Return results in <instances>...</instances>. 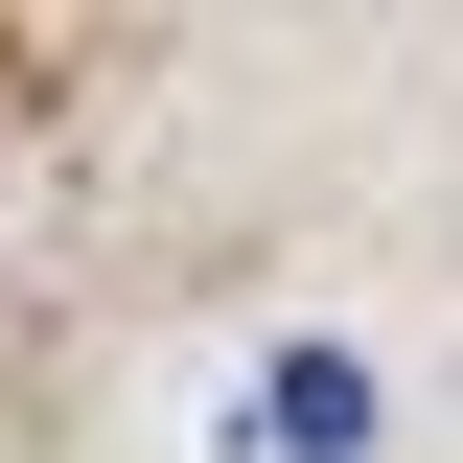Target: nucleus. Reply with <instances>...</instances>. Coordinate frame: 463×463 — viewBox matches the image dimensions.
Wrapping results in <instances>:
<instances>
[{
	"mask_svg": "<svg viewBox=\"0 0 463 463\" xmlns=\"http://www.w3.org/2000/svg\"><path fill=\"white\" fill-rule=\"evenodd\" d=\"M232 440H255V463H347V440H371V371H347V347H279V371L232 394Z\"/></svg>",
	"mask_w": 463,
	"mask_h": 463,
	"instance_id": "obj_1",
	"label": "nucleus"
}]
</instances>
